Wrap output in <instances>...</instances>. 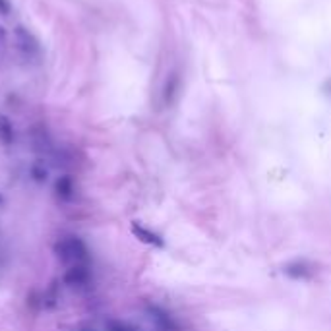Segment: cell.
I'll return each instance as SVG.
<instances>
[{"instance_id":"1","label":"cell","mask_w":331,"mask_h":331,"mask_svg":"<svg viewBox=\"0 0 331 331\" xmlns=\"http://www.w3.org/2000/svg\"><path fill=\"white\" fill-rule=\"evenodd\" d=\"M54 250H56L58 258L64 260V262H68V260L85 262L87 260V248H85V244L80 238H76V236H68V238L60 240Z\"/></svg>"},{"instance_id":"2","label":"cell","mask_w":331,"mask_h":331,"mask_svg":"<svg viewBox=\"0 0 331 331\" xmlns=\"http://www.w3.org/2000/svg\"><path fill=\"white\" fill-rule=\"evenodd\" d=\"M89 281V269L83 264H76L72 265L66 273H64V283L70 287H78V285H85Z\"/></svg>"},{"instance_id":"3","label":"cell","mask_w":331,"mask_h":331,"mask_svg":"<svg viewBox=\"0 0 331 331\" xmlns=\"http://www.w3.org/2000/svg\"><path fill=\"white\" fill-rule=\"evenodd\" d=\"M132 232H134V236L136 238H140L142 242H146V244H151V246H163V240L157 236V234H153L151 231H148V229H144L142 225H138V223H134L132 225Z\"/></svg>"},{"instance_id":"4","label":"cell","mask_w":331,"mask_h":331,"mask_svg":"<svg viewBox=\"0 0 331 331\" xmlns=\"http://www.w3.org/2000/svg\"><path fill=\"white\" fill-rule=\"evenodd\" d=\"M16 35H17V43H19L21 50H25L27 54H31V52L37 50V41H35L23 27H17V29H16Z\"/></svg>"},{"instance_id":"5","label":"cell","mask_w":331,"mask_h":331,"mask_svg":"<svg viewBox=\"0 0 331 331\" xmlns=\"http://www.w3.org/2000/svg\"><path fill=\"white\" fill-rule=\"evenodd\" d=\"M56 194L60 199H70L74 194V180L72 176H60L56 180Z\"/></svg>"},{"instance_id":"6","label":"cell","mask_w":331,"mask_h":331,"mask_svg":"<svg viewBox=\"0 0 331 331\" xmlns=\"http://www.w3.org/2000/svg\"><path fill=\"white\" fill-rule=\"evenodd\" d=\"M0 140H2L6 146H10V144L14 142V128H12V122H10L6 116H2V115H0Z\"/></svg>"},{"instance_id":"7","label":"cell","mask_w":331,"mask_h":331,"mask_svg":"<svg viewBox=\"0 0 331 331\" xmlns=\"http://www.w3.org/2000/svg\"><path fill=\"white\" fill-rule=\"evenodd\" d=\"M31 176H33L37 182H45V180H47V168L41 165H33V168H31Z\"/></svg>"},{"instance_id":"8","label":"cell","mask_w":331,"mask_h":331,"mask_svg":"<svg viewBox=\"0 0 331 331\" xmlns=\"http://www.w3.org/2000/svg\"><path fill=\"white\" fill-rule=\"evenodd\" d=\"M111 331H132L128 326H124V324H120V322H113L111 324Z\"/></svg>"},{"instance_id":"9","label":"cell","mask_w":331,"mask_h":331,"mask_svg":"<svg viewBox=\"0 0 331 331\" xmlns=\"http://www.w3.org/2000/svg\"><path fill=\"white\" fill-rule=\"evenodd\" d=\"M0 14L2 16H8L10 14V4L6 0H0Z\"/></svg>"},{"instance_id":"10","label":"cell","mask_w":331,"mask_h":331,"mask_svg":"<svg viewBox=\"0 0 331 331\" xmlns=\"http://www.w3.org/2000/svg\"><path fill=\"white\" fill-rule=\"evenodd\" d=\"M4 37H6V29L0 25V41H4Z\"/></svg>"},{"instance_id":"11","label":"cell","mask_w":331,"mask_h":331,"mask_svg":"<svg viewBox=\"0 0 331 331\" xmlns=\"http://www.w3.org/2000/svg\"><path fill=\"white\" fill-rule=\"evenodd\" d=\"M0 201H2V196H0Z\"/></svg>"}]
</instances>
